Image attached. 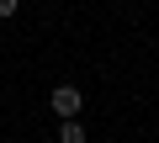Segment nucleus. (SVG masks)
Returning a JSON list of instances; mask_svg holds the SVG:
<instances>
[{"mask_svg": "<svg viewBox=\"0 0 159 143\" xmlns=\"http://www.w3.org/2000/svg\"><path fill=\"white\" fill-rule=\"evenodd\" d=\"M53 111L58 117H80V106H85V96H80V85H53Z\"/></svg>", "mask_w": 159, "mask_h": 143, "instance_id": "obj_1", "label": "nucleus"}, {"mask_svg": "<svg viewBox=\"0 0 159 143\" xmlns=\"http://www.w3.org/2000/svg\"><path fill=\"white\" fill-rule=\"evenodd\" d=\"M58 143H85V127H80V117H64V127H58Z\"/></svg>", "mask_w": 159, "mask_h": 143, "instance_id": "obj_2", "label": "nucleus"}, {"mask_svg": "<svg viewBox=\"0 0 159 143\" xmlns=\"http://www.w3.org/2000/svg\"><path fill=\"white\" fill-rule=\"evenodd\" d=\"M16 6H21V0H0V21H6V16H16Z\"/></svg>", "mask_w": 159, "mask_h": 143, "instance_id": "obj_3", "label": "nucleus"}]
</instances>
